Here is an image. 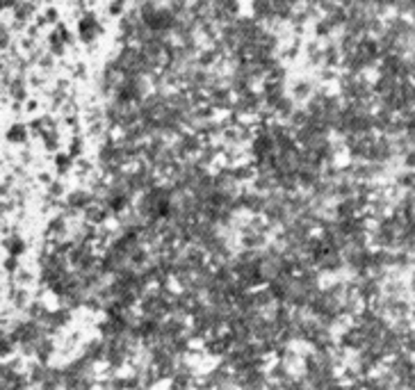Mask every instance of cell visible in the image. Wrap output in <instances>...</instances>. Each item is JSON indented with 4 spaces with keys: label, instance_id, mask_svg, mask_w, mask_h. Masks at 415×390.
I'll return each instance as SVG.
<instances>
[{
    "label": "cell",
    "instance_id": "6da1fadb",
    "mask_svg": "<svg viewBox=\"0 0 415 390\" xmlns=\"http://www.w3.org/2000/svg\"><path fill=\"white\" fill-rule=\"evenodd\" d=\"M78 32L85 44H94V41L103 34V25H101V21L96 18L94 12H85L78 21Z\"/></svg>",
    "mask_w": 415,
    "mask_h": 390
},
{
    "label": "cell",
    "instance_id": "7a4b0ae2",
    "mask_svg": "<svg viewBox=\"0 0 415 390\" xmlns=\"http://www.w3.org/2000/svg\"><path fill=\"white\" fill-rule=\"evenodd\" d=\"M46 48H49V53L53 55V57H64L69 44H66V41L62 39V34H59V30L55 27L53 32H49V39H46Z\"/></svg>",
    "mask_w": 415,
    "mask_h": 390
},
{
    "label": "cell",
    "instance_id": "3957f363",
    "mask_svg": "<svg viewBox=\"0 0 415 390\" xmlns=\"http://www.w3.org/2000/svg\"><path fill=\"white\" fill-rule=\"evenodd\" d=\"M28 137H30V128L23 126V123H14V126L8 130V140L12 144H25Z\"/></svg>",
    "mask_w": 415,
    "mask_h": 390
},
{
    "label": "cell",
    "instance_id": "277c9868",
    "mask_svg": "<svg viewBox=\"0 0 415 390\" xmlns=\"http://www.w3.org/2000/svg\"><path fill=\"white\" fill-rule=\"evenodd\" d=\"M310 96H312V85L310 82L299 80L295 85V94H292V99L295 101H310Z\"/></svg>",
    "mask_w": 415,
    "mask_h": 390
},
{
    "label": "cell",
    "instance_id": "5b68a950",
    "mask_svg": "<svg viewBox=\"0 0 415 390\" xmlns=\"http://www.w3.org/2000/svg\"><path fill=\"white\" fill-rule=\"evenodd\" d=\"M44 144H46V151H51V153H55V151L59 148V144H62V140H59V133L57 130H51V133H44Z\"/></svg>",
    "mask_w": 415,
    "mask_h": 390
},
{
    "label": "cell",
    "instance_id": "8992f818",
    "mask_svg": "<svg viewBox=\"0 0 415 390\" xmlns=\"http://www.w3.org/2000/svg\"><path fill=\"white\" fill-rule=\"evenodd\" d=\"M55 164H57V171H59V174H66V171L73 169V155H71V153H57Z\"/></svg>",
    "mask_w": 415,
    "mask_h": 390
},
{
    "label": "cell",
    "instance_id": "52a82bcc",
    "mask_svg": "<svg viewBox=\"0 0 415 390\" xmlns=\"http://www.w3.org/2000/svg\"><path fill=\"white\" fill-rule=\"evenodd\" d=\"M69 153L76 157V155H80L83 153V140H80V137H73L71 140V146H69Z\"/></svg>",
    "mask_w": 415,
    "mask_h": 390
},
{
    "label": "cell",
    "instance_id": "ba28073f",
    "mask_svg": "<svg viewBox=\"0 0 415 390\" xmlns=\"http://www.w3.org/2000/svg\"><path fill=\"white\" fill-rule=\"evenodd\" d=\"M110 3H119V5H124V7H126L128 0H110Z\"/></svg>",
    "mask_w": 415,
    "mask_h": 390
}]
</instances>
